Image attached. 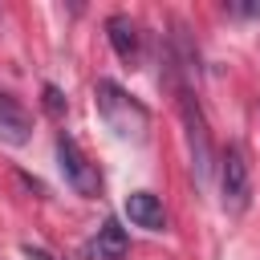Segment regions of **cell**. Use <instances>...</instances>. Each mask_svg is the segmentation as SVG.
<instances>
[{
  "label": "cell",
  "mask_w": 260,
  "mask_h": 260,
  "mask_svg": "<svg viewBox=\"0 0 260 260\" xmlns=\"http://www.w3.org/2000/svg\"><path fill=\"white\" fill-rule=\"evenodd\" d=\"M57 158H61V171H65V183L77 191V195H85V199H93L98 191H102V175H98V167L81 154V146L61 130L57 134Z\"/></svg>",
  "instance_id": "4"
},
{
  "label": "cell",
  "mask_w": 260,
  "mask_h": 260,
  "mask_svg": "<svg viewBox=\"0 0 260 260\" xmlns=\"http://www.w3.org/2000/svg\"><path fill=\"white\" fill-rule=\"evenodd\" d=\"M24 260H53L45 248H37V244H24Z\"/></svg>",
  "instance_id": "10"
},
{
  "label": "cell",
  "mask_w": 260,
  "mask_h": 260,
  "mask_svg": "<svg viewBox=\"0 0 260 260\" xmlns=\"http://www.w3.org/2000/svg\"><path fill=\"white\" fill-rule=\"evenodd\" d=\"M232 12H240V16H260V4H232Z\"/></svg>",
  "instance_id": "11"
},
{
  "label": "cell",
  "mask_w": 260,
  "mask_h": 260,
  "mask_svg": "<svg viewBox=\"0 0 260 260\" xmlns=\"http://www.w3.org/2000/svg\"><path fill=\"white\" fill-rule=\"evenodd\" d=\"M32 138V122H28V114L8 98V93H0V142H8V146H24Z\"/></svg>",
  "instance_id": "6"
},
{
  "label": "cell",
  "mask_w": 260,
  "mask_h": 260,
  "mask_svg": "<svg viewBox=\"0 0 260 260\" xmlns=\"http://www.w3.org/2000/svg\"><path fill=\"white\" fill-rule=\"evenodd\" d=\"M41 102H45V114H53V118L65 114V93H61L57 85H45V89H41Z\"/></svg>",
  "instance_id": "9"
},
{
  "label": "cell",
  "mask_w": 260,
  "mask_h": 260,
  "mask_svg": "<svg viewBox=\"0 0 260 260\" xmlns=\"http://www.w3.org/2000/svg\"><path fill=\"white\" fill-rule=\"evenodd\" d=\"M126 232H122V223L118 219H106L102 228H98V240H93V260H122L126 256Z\"/></svg>",
  "instance_id": "8"
},
{
  "label": "cell",
  "mask_w": 260,
  "mask_h": 260,
  "mask_svg": "<svg viewBox=\"0 0 260 260\" xmlns=\"http://www.w3.org/2000/svg\"><path fill=\"white\" fill-rule=\"evenodd\" d=\"M126 215H130V223H138V228H146V232H162V228H167L162 199L150 195V191H130V195H126Z\"/></svg>",
  "instance_id": "5"
},
{
  "label": "cell",
  "mask_w": 260,
  "mask_h": 260,
  "mask_svg": "<svg viewBox=\"0 0 260 260\" xmlns=\"http://www.w3.org/2000/svg\"><path fill=\"white\" fill-rule=\"evenodd\" d=\"M179 114H183V126H187V146H191V171H195V183H207V175H211V138H207L203 110H199V102H195L187 89L179 93Z\"/></svg>",
  "instance_id": "3"
},
{
  "label": "cell",
  "mask_w": 260,
  "mask_h": 260,
  "mask_svg": "<svg viewBox=\"0 0 260 260\" xmlns=\"http://www.w3.org/2000/svg\"><path fill=\"white\" fill-rule=\"evenodd\" d=\"M98 114H102V122H106V130H114L118 138H130V142H138L142 134H146V126H150V114H146V106H138L118 81H98Z\"/></svg>",
  "instance_id": "1"
},
{
  "label": "cell",
  "mask_w": 260,
  "mask_h": 260,
  "mask_svg": "<svg viewBox=\"0 0 260 260\" xmlns=\"http://www.w3.org/2000/svg\"><path fill=\"white\" fill-rule=\"evenodd\" d=\"M106 37H110V45H114V53H118L122 61H134V57H138V28H134L130 16L114 12V16L106 20Z\"/></svg>",
  "instance_id": "7"
},
{
  "label": "cell",
  "mask_w": 260,
  "mask_h": 260,
  "mask_svg": "<svg viewBox=\"0 0 260 260\" xmlns=\"http://www.w3.org/2000/svg\"><path fill=\"white\" fill-rule=\"evenodd\" d=\"M219 191H223V211H232V215L248 211V203H252V171H248V158H244L240 146H228L223 150Z\"/></svg>",
  "instance_id": "2"
}]
</instances>
